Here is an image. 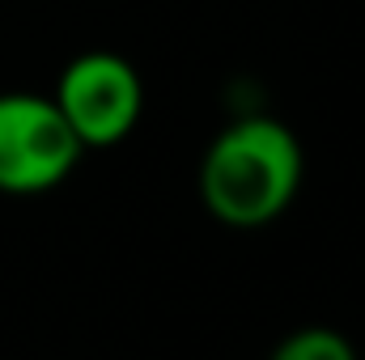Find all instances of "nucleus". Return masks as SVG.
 <instances>
[{
  "mask_svg": "<svg viewBox=\"0 0 365 360\" xmlns=\"http://www.w3.org/2000/svg\"><path fill=\"white\" fill-rule=\"evenodd\" d=\"M51 102L81 149H115L145 115V81L119 51H81L64 64Z\"/></svg>",
  "mask_w": 365,
  "mask_h": 360,
  "instance_id": "7ed1b4c3",
  "label": "nucleus"
},
{
  "mask_svg": "<svg viewBox=\"0 0 365 360\" xmlns=\"http://www.w3.org/2000/svg\"><path fill=\"white\" fill-rule=\"evenodd\" d=\"M86 149L51 93H0V195H47L73 179Z\"/></svg>",
  "mask_w": 365,
  "mask_h": 360,
  "instance_id": "f03ea898",
  "label": "nucleus"
},
{
  "mask_svg": "<svg viewBox=\"0 0 365 360\" xmlns=\"http://www.w3.org/2000/svg\"><path fill=\"white\" fill-rule=\"evenodd\" d=\"M268 360H361L353 339L336 327H297L272 348Z\"/></svg>",
  "mask_w": 365,
  "mask_h": 360,
  "instance_id": "20e7f679",
  "label": "nucleus"
},
{
  "mask_svg": "<svg viewBox=\"0 0 365 360\" xmlns=\"http://www.w3.org/2000/svg\"><path fill=\"white\" fill-rule=\"evenodd\" d=\"M302 174L306 153L297 132L264 110H247L208 140L195 191L204 212L225 229H264L293 208Z\"/></svg>",
  "mask_w": 365,
  "mask_h": 360,
  "instance_id": "f257e3e1",
  "label": "nucleus"
}]
</instances>
